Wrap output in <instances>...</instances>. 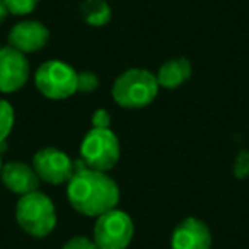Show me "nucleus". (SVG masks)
<instances>
[{
	"instance_id": "obj_1",
	"label": "nucleus",
	"mask_w": 249,
	"mask_h": 249,
	"mask_svg": "<svg viewBox=\"0 0 249 249\" xmlns=\"http://www.w3.org/2000/svg\"><path fill=\"white\" fill-rule=\"evenodd\" d=\"M67 198L72 208L86 217H99L120 203V188L106 173L82 167L67 183Z\"/></svg>"
},
{
	"instance_id": "obj_2",
	"label": "nucleus",
	"mask_w": 249,
	"mask_h": 249,
	"mask_svg": "<svg viewBox=\"0 0 249 249\" xmlns=\"http://www.w3.org/2000/svg\"><path fill=\"white\" fill-rule=\"evenodd\" d=\"M159 89L157 77L150 70L128 69L116 77L111 96L124 109H142L154 103Z\"/></svg>"
},
{
	"instance_id": "obj_3",
	"label": "nucleus",
	"mask_w": 249,
	"mask_h": 249,
	"mask_svg": "<svg viewBox=\"0 0 249 249\" xmlns=\"http://www.w3.org/2000/svg\"><path fill=\"white\" fill-rule=\"evenodd\" d=\"M16 222L31 237H46L56 227L55 205L50 196H46L39 190L19 196L16 205Z\"/></svg>"
},
{
	"instance_id": "obj_4",
	"label": "nucleus",
	"mask_w": 249,
	"mask_h": 249,
	"mask_svg": "<svg viewBox=\"0 0 249 249\" xmlns=\"http://www.w3.org/2000/svg\"><path fill=\"white\" fill-rule=\"evenodd\" d=\"M86 167L101 173L111 171L120 160V140L111 128H90L80 143Z\"/></svg>"
},
{
	"instance_id": "obj_5",
	"label": "nucleus",
	"mask_w": 249,
	"mask_h": 249,
	"mask_svg": "<svg viewBox=\"0 0 249 249\" xmlns=\"http://www.w3.org/2000/svg\"><path fill=\"white\" fill-rule=\"evenodd\" d=\"M36 89L52 101H63L77 92V72L60 60H48L35 72Z\"/></svg>"
},
{
	"instance_id": "obj_6",
	"label": "nucleus",
	"mask_w": 249,
	"mask_h": 249,
	"mask_svg": "<svg viewBox=\"0 0 249 249\" xmlns=\"http://www.w3.org/2000/svg\"><path fill=\"white\" fill-rule=\"evenodd\" d=\"M133 220L120 208L96 217L92 229V241L97 249H126L133 239Z\"/></svg>"
},
{
	"instance_id": "obj_7",
	"label": "nucleus",
	"mask_w": 249,
	"mask_h": 249,
	"mask_svg": "<svg viewBox=\"0 0 249 249\" xmlns=\"http://www.w3.org/2000/svg\"><path fill=\"white\" fill-rule=\"evenodd\" d=\"M33 169L36 171L39 181L48 184H63L69 183L75 173L73 162L63 150L55 147H45L38 150L33 157Z\"/></svg>"
},
{
	"instance_id": "obj_8",
	"label": "nucleus",
	"mask_w": 249,
	"mask_h": 249,
	"mask_svg": "<svg viewBox=\"0 0 249 249\" xmlns=\"http://www.w3.org/2000/svg\"><path fill=\"white\" fill-rule=\"evenodd\" d=\"M31 65L24 53L12 46L0 48V92L12 94L28 84Z\"/></svg>"
},
{
	"instance_id": "obj_9",
	"label": "nucleus",
	"mask_w": 249,
	"mask_h": 249,
	"mask_svg": "<svg viewBox=\"0 0 249 249\" xmlns=\"http://www.w3.org/2000/svg\"><path fill=\"white\" fill-rule=\"evenodd\" d=\"M48 39H50L48 28L43 22L33 21V19H26V21L18 22L16 26H12V29L7 35L9 46L24 53V55L43 50L48 45Z\"/></svg>"
},
{
	"instance_id": "obj_10",
	"label": "nucleus",
	"mask_w": 249,
	"mask_h": 249,
	"mask_svg": "<svg viewBox=\"0 0 249 249\" xmlns=\"http://www.w3.org/2000/svg\"><path fill=\"white\" fill-rule=\"evenodd\" d=\"M173 249H212V232L203 220L188 217L176 225L171 235Z\"/></svg>"
},
{
	"instance_id": "obj_11",
	"label": "nucleus",
	"mask_w": 249,
	"mask_h": 249,
	"mask_svg": "<svg viewBox=\"0 0 249 249\" xmlns=\"http://www.w3.org/2000/svg\"><path fill=\"white\" fill-rule=\"evenodd\" d=\"M0 181L7 188L11 193L18 196H24L33 191L39 190V178L33 166L21 160H12V162L4 164L2 173H0Z\"/></svg>"
},
{
	"instance_id": "obj_12",
	"label": "nucleus",
	"mask_w": 249,
	"mask_h": 249,
	"mask_svg": "<svg viewBox=\"0 0 249 249\" xmlns=\"http://www.w3.org/2000/svg\"><path fill=\"white\" fill-rule=\"evenodd\" d=\"M191 73H193V67H191L190 60L184 56H176V58H171L166 63H162L156 77L159 87L173 90L186 84Z\"/></svg>"
},
{
	"instance_id": "obj_13",
	"label": "nucleus",
	"mask_w": 249,
	"mask_h": 249,
	"mask_svg": "<svg viewBox=\"0 0 249 249\" xmlns=\"http://www.w3.org/2000/svg\"><path fill=\"white\" fill-rule=\"evenodd\" d=\"M80 16L92 28L106 26L113 18V9L107 0H84L80 4Z\"/></svg>"
},
{
	"instance_id": "obj_14",
	"label": "nucleus",
	"mask_w": 249,
	"mask_h": 249,
	"mask_svg": "<svg viewBox=\"0 0 249 249\" xmlns=\"http://www.w3.org/2000/svg\"><path fill=\"white\" fill-rule=\"evenodd\" d=\"M14 126V107L9 101L0 99V145L5 143Z\"/></svg>"
},
{
	"instance_id": "obj_15",
	"label": "nucleus",
	"mask_w": 249,
	"mask_h": 249,
	"mask_svg": "<svg viewBox=\"0 0 249 249\" xmlns=\"http://www.w3.org/2000/svg\"><path fill=\"white\" fill-rule=\"evenodd\" d=\"M99 87V77L90 70L77 72V92L90 94Z\"/></svg>"
},
{
	"instance_id": "obj_16",
	"label": "nucleus",
	"mask_w": 249,
	"mask_h": 249,
	"mask_svg": "<svg viewBox=\"0 0 249 249\" xmlns=\"http://www.w3.org/2000/svg\"><path fill=\"white\" fill-rule=\"evenodd\" d=\"M4 4L9 9V14L28 16L38 7L39 0H4Z\"/></svg>"
},
{
	"instance_id": "obj_17",
	"label": "nucleus",
	"mask_w": 249,
	"mask_h": 249,
	"mask_svg": "<svg viewBox=\"0 0 249 249\" xmlns=\"http://www.w3.org/2000/svg\"><path fill=\"white\" fill-rule=\"evenodd\" d=\"M232 173L237 179H246L249 178V150H241L237 154L232 166Z\"/></svg>"
},
{
	"instance_id": "obj_18",
	"label": "nucleus",
	"mask_w": 249,
	"mask_h": 249,
	"mask_svg": "<svg viewBox=\"0 0 249 249\" xmlns=\"http://www.w3.org/2000/svg\"><path fill=\"white\" fill-rule=\"evenodd\" d=\"M62 249H97V246L94 244L92 239L84 237V235H75V237L69 239Z\"/></svg>"
},
{
	"instance_id": "obj_19",
	"label": "nucleus",
	"mask_w": 249,
	"mask_h": 249,
	"mask_svg": "<svg viewBox=\"0 0 249 249\" xmlns=\"http://www.w3.org/2000/svg\"><path fill=\"white\" fill-rule=\"evenodd\" d=\"M90 123H92V128H109L111 126V114L107 113V109L99 107V109L94 111L92 118H90Z\"/></svg>"
},
{
	"instance_id": "obj_20",
	"label": "nucleus",
	"mask_w": 249,
	"mask_h": 249,
	"mask_svg": "<svg viewBox=\"0 0 249 249\" xmlns=\"http://www.w3.org/2000/svg\"><path fill=\"white\" fill-rule=\"evenodd\" d=\"M7 16H9V9L5 7V4H4V0H0V24L7 19Z\"/></svg>"
},
{
	"instance_id": "obj_21",
	"label": "nucleus",
	"mask_w": 249,
	"mask_h": 249,
	"mask_svg": "<svg viewBox=\"0 0 249 249\" xmlns=\"http://www.w3.org/2000/svg\"><path fill=\"white\" fill-rule=\"evenodd\" d=\"M2 167H4V162H2V152H0V173H2Z\"/></svg>"
},
{
	"instance_id": "obj_22",
	"label": "nucleus",
	"mask_w": 249,
	"mask_h": 249,
	"mask_svg": "<svg viewBox=\"0 0 249 249\" xmlns=\"http://www.w3.org/2000/svg\"><path fill=\"white\" fill-rule=\"evenodd\" d=\"M107 2H109V0H107Z\"/></svg>"
}]
</instances>
